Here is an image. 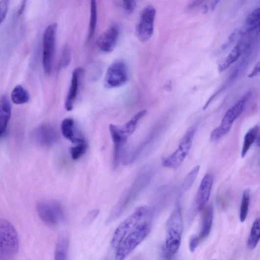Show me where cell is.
<instances>
[{
  "mask_svg": "<svg viewBox=\"0 0 260 260\" xmlns=\"http://www.w3.org/2000/svg\"><path fill=\"white\" fill-rule=\"evenodd\" d=\"M122 7L128 13H132L135 10L136 7V3L133 0L122 2Z\"/></svg>",
  "mask_w": 260,
  "mask_h": 260,
  "instance_id": "obj_35",
  "label": "cell"
},
{
  "mask_svg": "<svg viewBox=\"0 0 260 260\" xmlns=\"http://www.w3.org/2000/svg\"><path fill=\"white\" fill-rule=\"evenodd\" d=\"M200 168V166L197 165L187 174L182 185L183 190L187 191L193 186L197 179Z\"/></svg>",
  "mask_w": 260,
  "mask_h": 260,
  "instance_id": "obj_29",
  "label": "cell"
},
{
  "mask_svg": "<svg viewBox=\"0 0 260 260\" xmlns=\"http://www.w3.org/2000/svg\"><path fill=\"white\" fill-rule=\"evenodd\" d=\"M259 127L257 125L251 128L245 134L241 150V156L245 157L253 144L259 140Z\"/></svg>",
  "mask_w": 260,
  "mask_h": 260,
  "instance_id": "obj_22",
  "label": "cell"
},
{
  "mask_svg": "<svg viewBox=\"0 0 260 260\" xmlns=\"http://www.w3.org/2000/svg\"><path fill=\"white\" fill-rule=\"evenodd\" d=\"M118 36V26H111L98 37L96 42L98 48L103 52H112L116 46Z\"/></svg>",
  "mask_w": 260,
  "mask_h": 260,
  "instance_id": "obj_15",
  "label": "cell"
},
{
  "mask_svg": "<svg viewBox=\"0 0 260 260\" xmlns=\"http://www.w3.org/2000/svg\"><path fill=\"white\" fill-rule=\"evenodd\" d=\"M58 25L52 23L47 26L43 37V66L47 75H50L56 48Z\"/></svg>",
  "mask_w": 260,
  "mask_h": 260,
  "instance_id": "obj_9",
  "label": "cell"
},
{
  "mask_svg": "<svg viewBox=\"0 0 260 260\" xmlns=\"http://www.w3.org/2000/svg\"><path fill=\"white\" fill-rule=\"evenodd\" d=\"M156 15V10L151 5L146 6L142 11L136 29L137 36L141 42H146L152 37Z\"/></svg>",
  "mask_w": 260,
  "mask_h": 260,
  "instance_id": "obj_10",
  "label": "cell"
},
{
  "mask_svg": "<svg viewBox=\"0 0 260 260\" xmlns=\"http://www.w3.org/2000/svg\"><path fill=\"white\" fill-rule=\"evenodd\" d=\"M109 131L114 143L113 166L117 168L119 165L123 147L128 139L123 127L114 124L109 125Z\"/></svg>",
  "mask_w": 260,
  "mask_h": 260,
  "instance_id": "obj_12",
  "label": "cell"
},
{
  "mask_svg": "<svg viewBox=\"0 0 260 260\" xmlns=\"http://www.w3.org/2000/svg\"><path fill=\"white\" fill-rule=\"evenodd\" d=\"M146 111L143 110L136 114L123 127L126 134L131 136L135 132L137 126L140 120L146 114Z\"/></svg>",
  "mask_w": 260,
  "mask_h": 260,
  "instance_id": "obj_28",
  "label": "cell"
},
{
  "mask_svg": "<svg viewBox=\"0 0 260 260\" xmlns=\"http://www.w3.org/2000/svg\"><path fill=\"white\" fill-rule=\"evenodd\" d=\"M71 48L68 45L64 46L61 54L60 62V69H64L70 65L71 62Z\"/></svg>",
  "mask_w": 260,
  "mask_h": 260,
  "instance_id": "obj_31",
  "label": "cell"
},
{
  "mask_svg": "<svg viewBox=\"0 0 260 260\" xmlns=\"http://www.w3.org/2000/svg\"><path fill=\"white\" fill-rule=\"evenodd\" d=\"M247 99L248 96L245 95L228 109L220 125L212 132L210 136L211 142H215L221 140L229 132L233 124L242 113Z\"/></svg>",
  "mask_w": 260,
  "mask_h": 260,
  "instance_id": "obj_7",
  "label": "cell"
},
{
  "mask_svg": "<svg viewBox=\"0 0 260 260\" xmlns=\"http://www.w3.org/2000/svg\"><path fill=\"white\" fill-rule=\"evenodd\" d=\"M203 1H193L190 4H189V9H193L195 7H196L198 5H199L201 3H202Z\"/></svg>",
  "mask_w": 260,
  "mask_h": 260,
  "instance_id": "obj_37",
  "label": "cell"
},
{
  "mask_svg": "<svg viewBox=\"0 0 260 260\" xmlns=\"http://www.w3.org/2000/svg\"><path fill=\"white\" fill-rule=\"evenodd\" d=\"M260 238V218L256 219L251 228L250 234L248 240V246L250 249L256 248Z\"/></svg>",
  "mask_w": 260,
  "mask_h": 260,
  "instance_id": "obj_25",
  "label": "cell"
},
{
  "mask_svg": "<svg viewBox=\"0 0 260 260\" xmlns=\"http://www.w3.org/2000/svg\"><path fill=\"white\" fill-rule=\"evenodd\" d=\"M33 139L40 146H49L58 141L59 135L53 127L44 124L35 130L33 133Z\"/></svg>",
  "mask_w": 260,
  "mask_h": 260,
  "instance_id": "obj_14",
  "label": "cell"
},
{
  "mask_svg": "<svg viewBox=\"0 0 260 260\" xmlns=\"http://www.w3.org/2000/svg\"><path fill=\"white\" fill-rule=\"evenodd\" d=\"M153 171L149 168L143 169L136 177L131 186L125 191L109 214L106 223L114 222L124 213L151 181Z\"/></svg>",
  "mask_w": 260,
  "mask_h": 260,
  "instance_id": "obj_1",
  "label": "cell"
},
{
  "mask_svg": "<svg viewBox=\"0 0 260 260\" xmlns=\"http://www.w3.org/2000/svg\"><path fill=\"white\" fill-rule=\"evenodd\" d=\"M250 203V190L246 189L243 193L239 212V219L243 223L248 216Z\"/></svg>",
  "mask_w": 260,
  "mask_h": 260,
  "instance_id": "obj_26",
  "label": "cell"
},
{
  "mask_svg": "<svg viewBox=\"0 0 260 260\" xmlns=\"http://www.w3.org/2000/svg\"><path fill=\"white\" fill-rule=\"evenodd\" d=\"M183 232V220L179 203H176L166 223L165 249L173 256L179 251Z\"/></svg>",
  "mask_w": 260,
  "mask_h": 260,
  "instance_id": "obj_3",
  "label": "cell"
},
{
  "mask_svg": "<svg viewBox=\"0 0 260 260\" xmlns=\"http://www.w3.org/2000/svg\"><path fill=\"white\" fill-rule=\"evenodd\" d=\"M19 249V239L15 227L5 219H0V260H11Z\"/></svg>",
  "mask_w": 260,
  "mask_h": 260,
  "instance_id": "obj_4",
  "label": "cell"
},
{
  "mask_svg": "<svg viewBox=\"0 0 260 260\" xmlns=\"http://www.w3.org/2000/svg\"><path fill=\"white\" fill-rule=\"evenodd\" d=\"M83 72V69L78 68L73 72L71 86L65 103L67 111L70 112L72 110L78 92L80 77Z\"/></svg>",
  "mask_w": 260,
  "mask_h": 260,
  "instance_id": "obj_16",
  "label": "cell"
},
{
  "mask_svg": "<svg viewBox=\"0 0 260 260\" xmlns=\"http://www.w3.org/2000/svg\"><path fill=\"white\" fill-rule=\"evenodd\" d=\"M99 213L100 211L98 209H94L90 212L84 219V224L86 225L92 224L98 217Z\"/></svg>",
  "mask_w": 260,
  "mask_h": 260,
  "instance_id": "obj_33",
  "label": "cell"
},
{
  "mask_svg": "<svg viewBox=\"0 0 260 260\" xmlns=\"http://www.w3.org/2000/svg\"><path fill=\"white\" fill-rule=\"evenodd\" d=\"M200 238L199 236L194 235L190 237L189 241V249L191 252H194L199 244Z\"/></svg>",
  "mask_w": 260,
  "mask_h": 260,
  "instance_id": "obj_34",
  "label": "cell"
},
{
  "mask_svg": "<svg viewBox=\"0 0 260 260\" xmlns=\"http://www.w3.org/2000/svg\"><path fill=\"white\" fill-rule=\"evenodd\" d=\"M69 245V240L67 237L62 236L59 237L54 254V260H67Z\"/></svg>",
  "mask_w": 260,
  "mask_h": 260,
  "instance_id": "obj_23",
  "label": "cell"
},
{
  "mask_svg": "<svg viewBox=\"0 0 260 260\" xmlns=\"http://www.w3.org/2000/svg\"><path fill=\"white\" fill-rule=\"evenodd\" d=\"M97 23V6L95 1H91L90 5V21L88 40L91 39L94 35Z\"/></svg>",
  "mask_w": 260,
  "mask_h": 260,
  "instance_id": "obj_27",
  "label": "cell"
},
{
  "mask_svg": "<svg viewBox=\"0 0 260 260\" xmlns=\"http://www.w3.org/2000/svg\"><path fill=\"white\" fill-rule=\"evenodd\" d=\"M219 2H220L219 1H214L212 5V9L214 10Z\"/></svg>",
  "mask_w": 260,
  "mask_h": 260,
  "instance_id": "obj_38",
  "label": "cell"
},
{
  "mask_svg": "<svg viewBox=\"0 0 260 260\" xmlns=\"http://www.w3.org/2000/svg\"><path fill=\"white\" fill-rule=\"evenodd\" d=\"M128 78V67L123 61H117L109 67L104 84L108 88H115L125 84Z\"/></svg>",
  "mask_w": 260,
  "mask_h": 260,
  "instance_id": "obj_11",
  "label": "cell"
},
{
  "mask_svg": "<svg viewBox=\"0 0 260 260\" xmlns=\"http://www.w3.org/2000/svg\"><path fill=\"white\" fill-rule=\"evenodd\" d=\"M149 208L145 206L136 209L134 212L123 221L115 232L112 240V245L117 248L123 239L138 225L146 216L152 213Z\"/></svg>",
  "mask_w": 260,
  "mask_h": 260,
  "instance_id": "obj_5",
  "label": "cell"
},
{
  "mask_svg": "<svg viewBox=\"0 0 260 260\" xmlns=\"http://www.w3.org/2000/svg\"><path fill=\"white\" fill-rule=\"evenodd\" d=\"M201 228L199 237L200 239L207 238L211 234L213 220V209L211 205L203 210Z\"/></svg>",
  "mask_w": 260,
  "mask_h": 260,
  "instance_id": "obj_19",
  "label": "cell"
},
{
  "mask_svg": "<svg viewBox=\"0 0 260 260\" xmlns=\"http://www.w3.org/2000/svg\"><path fill=\"white\" fill-rule=\"evenodd\" d=\"M9 1L3 0L0 1V24L6 18L9 9Z\"/></svg>",
  "mask_w": 260,
  "mask_h": 260,
  "instance_id": "obj_32",
  "label": "cell"
},
{
  "mask_svg": "<svg viewBox=\"0 0 260 260\" xmlns=\"http://www.w3.org/2000/svg\"><path fill=\"white\" fill-rule=\"evenodd\" d=\"M213 183V176L208 173L205 175L199 186L195 201V208L198 212L206 207L210 199Z\"/></svg>",
  "mask_w": 260,
  "mask_h": 260,
  "instance_id": "obj_13",
  "label": "cell"
},
{
  "mask_svg": "<svg viewBox=\"0 0 260 260\" xmlns=\"http://www.w3.org/2000/svg\"><path fill=\"white\" fill-rule=\"evenodd\" d=\"M250 41L244 39L241 40L234 49H233L225 60L219 64L218 71L219 72L225 71L232 64L235 63L240 57L242 52L248 47Z\"/></svg>",
  "mask_w": 260,
  "mask_h": 260,
  "instance_id": "obj_17",
  "label": "cell"
},
{
  "mask_svg": "<svg viewBox=\"0 0 260 260\" xmlns=\"http://www.w3.org/2000/svg\"><path fill=\"white\" fill-rule=\"evenodd\" d=\"M11 99L13 103L21 105L29 102L30 95L28 92L22 86L18 85L13 90L11 94Z\"/></svg>",
  "mask_w": 260,
  "mask_h": 260,
  "instance_id": "obj_24",
  "label": "cell"
},
{
  "mask_svg": "<svg viewBox=\"0 0 260 260\" xmlns=\"http://www.w3.org/2000/svg\"><path fill=\"white\" fill-rule=\"evenodd\" d=\"M87 144L85 142L77 144L75 146L71 149V154L73 160H77L86 152Z\"/></svg>",
  "mask_w": 260,
  "mask_h": 260,
  "instance_id": "obj_30",
  "label": "cell"
},
{
  "mask_svg": "<svg viewBox=\"0 0 260 260\" xmlns=\"http://www.w3.org/2000/svg\"><path fill=\"white\" fill-rule=\"evenodd\" d=\"M153 217V213L149 214L122 240L117 248L115 260H124L147 237Z\"/></svg>",
  "mask_w": 260,
  "mask_h": 260,
  "instance_id": "obj_2",
  "label": "cell"
},
{
  "mask_svg": "<svg viewBox=\"0 0 260 260\" xmlns=\"http://www.w3.org/2000/svg\"><path fill=\"white\" fill-rule=\"evenodd\" d=\"M260 13V7H258L255 9L246 18L243 26L239 29L241 36L251 33L259 28Z\"/></svg>",
  "mask_w": 260,
  "mask_h": 260,
  "instance_id": "obj_20",
  "label": "cell"
},
{
  "mask_svg": "<svg viewBox=\"0 0 260 260\" xmlns=\"http://www.w3.org/2000/svg\"><path fill=\"white\" fill-rule=\"evenodd\" d=\"M11 114L10 103L5 95L0 98V138L7 129Z\"/></svg>",
  "mask_w": 260,
  "mask_h": 260,
  "instance_id": "obj_18",
  "label": "cell"
},
{
  "mask_svg": "<svg viewBox=\"0 0 260 260\" xmlns=\"http://www.w3.org/2000/svg\"><path fill=\"white\" fill-rule=\"evenodd\" d=\"M62 133L65 139L75 144L85 142L84 140L76 136L74 130V121L71 118L63 120L61 125Z\"/></svg>",
  "mask_w": 260,
  "mask_h": 260,
  "instance_id": "obj_21",
  "label": "cell"
},
{
  "mask_svg": "<svg viewBox=\"0 0 260 260\" xmlns=\"http://www.w3.org/2000/svg\"><path fill=\"white\" fill-rule=\"evenodd\" d=\"M196 129V126H193L188 130L175 151L164 160V167L172 169L180 167L190 151Z\"/></svg>",
  "mask_w": 260,
  "mask_h": 260,
  "instance_id": "obj_6",
  "label": "cell"
},
{
  "mask_svg": "<svg viewBox=\"0 0 260 260\" xmlns=\"http://www.w3.org/2000/svg\"><path fill=\"white\" fill-rule=\"evenodd\" d=\"M36 208L40 218L48 226H54L65 220L64 209L58 202L41 201L37 203Z\"/></svg>",
  "mask_w": 260,
  "mask_h": 260,
  "instance_id": "obj_8",
  "label": "cell"
},
{
  "mask_svg": "<svg viewBox=\"0 0 260 260\" xmlns=\"http://www.w3.org/2000/svg\"><path fill=\"white\" fill-rule=\"evenodd\" d=\"M260 72V62H258V63L255 65V67L252 72L249 75V77L252 78L254 76L258 75Z\"/></svg>",
  "mask_w": 260,
  "mask_h": 260,
  "instance_id": "obj_36",
  "label": "cell"
}]
</instances>
